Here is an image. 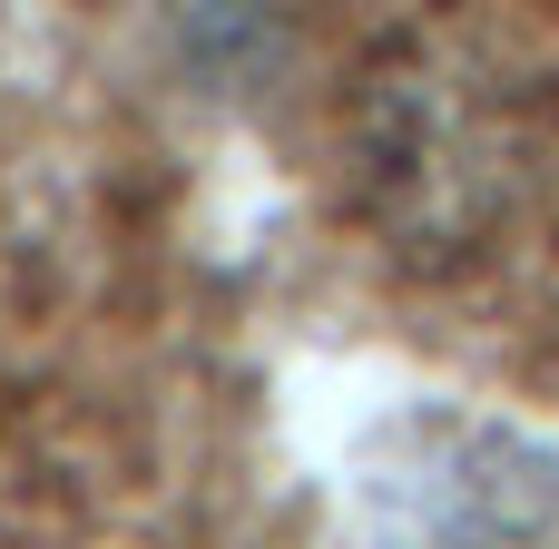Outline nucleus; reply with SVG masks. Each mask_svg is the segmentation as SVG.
Segmentation results:
<instances>
[]
</instances>
